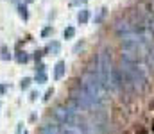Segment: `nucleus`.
Instances as JSON below:
<instances>
[{
	"label": "nucleus",
	"mask_w": 154,
	"mask_h": 134,
	"mask_svg": "<svg viewBox=\"0 0 154 134\" xmlns=\"http://www.w3.org/2000/svg\"><path fill=\"white\" fill-rule=\"evenodd\" d=\"M54 120H57L59 124H70V125H81L84 122V118L81 116V111H77L72 106H57L54 109Z\"/></svg>",
	"instance_id": "obj_4"
},
{
	"label": "nucleus",
	"mask_w": 154,
	"mask_h": 134,
	"mask_svg": "<svg viewBox=\"0 0 154 134\" xmlns=\"http://www.w3.org/2000/svg\"><path fill=\"white\" fill-rule=\"evenodd\" d=\"M88 18H90V11H88V9H81V11H79V14H77L79 23H86V22H88Z\"/></svg>",
	"instance_id": "obj_10"
},
{
	"label": "nucleus",
	"mask_w": 154,
	"mask_h": 134,
	"mask_svg": "<svg viewBox=\"0 0 154 134\" xmlns=\"http://www.w3.org/2000/svg\"><path fill=\"white\" fill-rule=\"evenodd\" d=\"M65 72H66V64H65V61H57L56 66H54V79H56V81L63 79Z\"/></svg>",
	"instance_id": "obj_6"
},
{
	"label": "nucleus",
	"mask_w": 154,
	"mask_h": 134,
	"mask_svg": "<svg viewBox=\"0 0 154 134\" xmlns=\"http://www.w3.org/2000/svg\"><path fill=\"white\" fill-rule=\"evenodd\" d=\"M39 134H59L57 124H47V125H43Z\"/></svg>",
	"instance_id": "obj_8"
},
{
	"label": "nucleus",
	"mask_w": 154,
	"mask_h": 134,
	"mask_svg": "<svg viewBox=\"0 0 154 134\" xmlns=\"http://www.w3.org/2000/svg\"><path fill=\"white\" fill-rule=\"evenodd\" d=\"M122 68L127 72V75L131 77L133 81V86L134 91H143V89L149 86V72L143 64L140 63H127V61H122Z\"/></svg>",
	"instance_id": "obj_1"
},
{
	"label": "nucleus",
	"mask_w": 154,
	"mask_h": 134,
	"mask_svg": "<svg viewBox=\"0 0 154 134\" xmlns=\"http://www.w3.org/2000/svg\"><path fill=\"white\" fill-rule=\"evenodd\" d=\"M36 97H38V93H36V91H32V93H31V100H36Z\"/></svg>",
	"instance_id": "obj_21"
},
{
	"label": "nucleus",
	"mask_w": 154,
	"mask_h": 134,
	"mask_svg": "<svg viewBox=\"0 0 154 134\" xmlns=\"http://www.w3.org/2000/svg\"><path fill=\"white\" fill-rule=\"evenodd\" d=\"M52 93H54V89H48V91L45 93V97H43V98H45V100H48V98L52 97Z\"/></svg>",
	"instance_id": "obj_19"
},
{
	"label": "nucleus",
	"mask_w": 154,
	"mask_h": 134,
	"mask_svg": "<svg viewBox=\"0 0 154 134\" xmlns=\"http://www.w3.org/2000/svg\"><path fill=\"white\" fill-rule=\"evenodd\" d=\"M59 134H84L79 125H70V124H57Z\"/></svg>",
	"instance_id": "obj_5"
},
{
	"label": "nucleus",
	"mask_w": 154,
	"mask_h": 134,
	"mask_svg": "<svg viewBox=\"0 0 154 134\" xmlns=\"http://www.w3.org/2000/svg\"><path fill=\"white\" fill-rule=\"evenodd\" d=\"M79 2H86V0H74V4H79Z\"/></svg>",
	"instance_id": "obj_22"
},
{
	"label": "nucleus",
	"mask_w": 154,
	"mask_h": 134,
	"mask_svg": "<svg viewBox=\"0 0 154 134\" xmlns=\"http://www.w3.org/2000/svg\"><path fill=\"white\" fill-rule=\"evenodd\" d=\"M16 61H18V63H27V61H29V55L20 50V52H16Z\"/></svg>",
	"instance_id": "obj_11"
},
{
	"label": "nucleus",
	"mask_w": 154,
	"mask_h": 134,
	"mask_svg": "<svg viewBox=\"0 0 154 134\" xmlns=\"http://www.w3.org/2000/svg\"><path fill=\"white\" fill-rule=\"evenodd\" d=\"M36 82H47L45 72H36Z\"/></svg>",
	"instance_id": "obj_17"
},
{
	"label": "nucleus",
	"mask_w": 154,
	"mask_h": 134,
	"mask_svg": "<svg viewBox=\"0 0 154 134\" xmlns=\"http://www.w3.org/2000/svg\"><path fill=\"white\" fill-rule=\"evenodd\" d=\"M18 13H20V16H22L23 20H27V18H29V14H27V7H25L23 4H20V5H18Z\"/></svg>",
	"instance_id": "obj_13"
},
{
	"label": "nucleus",
	"mask_w": 154,
	"mask_h": 134,
	"mask_svg": "<svg viewBox=\"0 0 154 134\" xmlns=\"http://www.w3.org/2000/svg\"><path fill=\"white\" fill-rule=\"evenodd\" d=\"M59 50H61V45L57 43V41H52V43L47 45V52H48V54H52V55L59 54Z\"/></svg>",
	"instance_id": "obj_9"
},
{
	"label": "nucleus",
	"mask_w": 154,
	"mask_h": 134,
	"mask_svg": "<svg viewBox=\"0 0 154 134\" xmlns=\"http://www.w3.org/2000/svg\"><path fill=\"white\" fill-rule=\"evenodd\" d=\"M23 134H27V133H25V131H23Z\"/></svg>",
	"instance_id": "obj_23"
},
{
	"label": "nucleus",
	"mask_w": 154,
	"mask_h": 134,
	"mask_svg": "<svg viewBox=\"0 0 154 134\" xmlns=\"http://www.w3.org/2000/svg\"><path fill=\"white\" fill-rule=\"evenodd\" d=\"M75 36V29L74 27H66L65 29V40H72Z\"/></svg>",
	"instance_id": "obj_12"
},
{
	"label": "nucleus",
	"mask_w": 154,
	"mask_h": 134,
	"mask_svg": "<svg viewBox=\"0 0 154 134\" xmlns=\"http://www.w3.org/2000/svg\"><path fill=\"white\" fill-rule=\"evenodd\" d=\"M50 32H52V27H47V29H43V32H41V36H43V38H47V36H48Z\"/></svg>",
	"instance_id": "obj_18"
},
{
	"label": "nucleus",
	"mask_w": 154,
	"mask_h": 134,
	"mask_svg": "<svg viewBox=\"0 0 154 134\" xmlns=\"http://www.w3.org/2000/svg\"><path fill=\"white\" fill-rule=\"evenodd\" d=\"M81 86L86 89L91 97H95L100 104H104V106L108 104V89L104 88V84L100 82L97 72H88V73L82 77Z\"/></svg>",
	"instance_id": "obj_2"
},
{
	"label": "nucleus",
	"mask_w": 154,
	"mask_h": 134,
	"mask_svg": "<svg viewBox=\"0 0 154 134\" xmlns=\"http://www.w3.org/2000/svg\"><path fill=\"white\" fill-rule=\"evenodd\" d=\"M0 57H2L4 61L11 59V54H9V50H7V46H2V48H0Z\"/></svg>",
	"instance_id": "obj_15"
},
{
	"label": "nucleus",
	"mask_w": 154,
	"mask_h": 134,
	"mask_svg": "<svg viewBox=\"0 0 154 134\" xmlns=\"http://www.w3.org/2000/svg\"><path fill=\"white\" fill-rule=\"evenodd\" d=\"M31 82H32V79L25 77V79H22V81H20V88H22V89H29V86H31Z\"/></svg>",
	"instance_id": "obj_16"
},
{
	"label": "nucleus",
	"mask_w": 154,
	"mask_h": 134,
	"mask_svg": "<svg viewBox=\"0 0 154 134\" xmlns=\"http://www.w3.org/2000/svg\"><path fill=\"white\" fill-rule=\"evenodd\" d=\"M113 70H115V66H113L109 52L102 50L99 54V57H97V75H99L100 82L104 84V88L108 89V91L109 89L113 91V84H111V81H113Z\"/></svg>",
	"instance_id": "obj_3"
},
{
	"label": "nucleus",
	"mask_w": 154,
	"mask_h": 134,
	"mask_svg": "<svg viewBox=\"0 0 154 134\" xmlns=\"http://www.w3.org/2000/svg\"><path fill=\"white\" fill-rule=\"evenodd\" d=\"M106 11H108V9H106V7H102V9H100V11H99V14H97V16H95V23H100V22H102V20H104V16H106Z\"/></svg>",
	"instance_id": "obj_14"
},
{
	"label": "nucleus",
	"mask_w": 154,
	"mask_h": 134,
	"mask_svg": "<svg viewBox=\"0 0 154 134\" xmlns=\"http://www.w3.org/2000/svg\"><path fill=\"white\" fill-rule=\"evenodd\" d=\"M5 84H0V97H2V95H4V93H5Z\"/></svg>",
	"instance_id": "obj_20"
},
{
	"label": "nucleus",
	"mask_w": 154,
	"mask_h": 134,
	"mask_svg": "<svg viewBox=\"0 0 154 134\" xmlns=\"http://www.w3.org/2000/svg\"><path fill=\"white\" fill-rule=\"evenodd\" d=\"M131 29H133V25H129V22H125V20H124V22H122V20H120V22H116V25H115V31H116V34H118V36H122V34L129 32Z\"/></svg>",
	"instance_id": "obj_7"
}]
</instances>
